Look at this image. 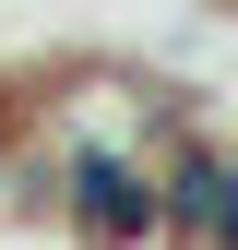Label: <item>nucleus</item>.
Instances as JSON below:
<instances>
[{
  "mask_svg": "<svg viewBox=\"0 0 238 250\" xmlns=\"http://www.w3.org/2000/svg\"><path fill=\"white\" fill-rule=\"evenodd\" d=\"M60 227L72 250H143L155 238V155L143 143H60Z\"/></svg>",
  "mask_w": 238,
  "mask_h": 250,
  "instance_id": "nucleus-1",
  "label": "nucleus"
},
{
  "mask_svg": "<svg viewBox=\"0 0 238 250\" xmlns=\"http://www.w3.org/2000/svg\"><path fill=\"white\" fill-rule=\"evenodd\" d=\"M155 238L238 250V143H202V131H167L155 143Z\"/></svg>",
  "mask_w": 238,
  "mask_h": 250,
  "instance_id": "nucleus-2",
  "label": "nucleus"
},
{
  "mask_svg": "<svg viewBox=\"0 0 238 250\" xmlns=\"http://www.w3.org/2000/svg\"><path fill=\"white\" fill-rule=\"evenodd\" d=\"M0 179H12V131H0Z\"/></svg>",
  "mask_w": 238,
  "mask_h": 250,
  "instance_id": "nucleus-3",
  "label": "nucleus"
}]
</instances>
